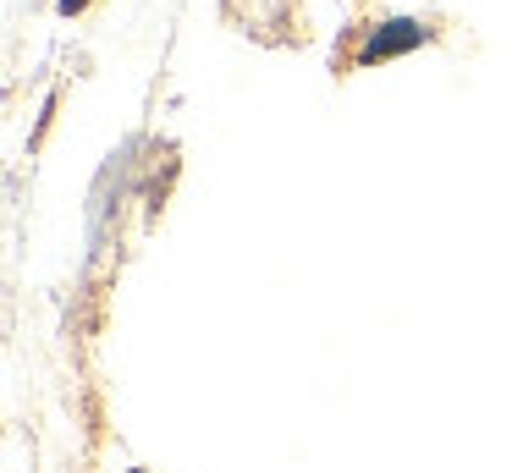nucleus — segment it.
<instances>
[{"label": "nucleus", "instance_id": "f257e3e1", "mask_svg": "<svg viewBox=\"0 0 512 473\" xmlns=\"http://www.w3.org/2000/svg\"><path fill=\"white\" fill-rule=\"evenodd\" d=\"M419 39H424V28H419V22L397 17V22H386V28H380L375 39L364 44V61H386V55H402V50H413Z\"/></svg>", "mask_w": 512, "mask_h": 473}, {"label": "nucleus", "instance_id": "f03ea898", "mask_svg": "<svg viewBox=\"0 0 512 473\" xmlns=\"http://www.w3.org/2000/svg\"><path fill=\"white\" fill-rule=\"evenodd\" d=\"M61 6H67V11H78V6H83V0H61Z\"/></svg>", "mask_w": 512, "mask_h": 473}]
</instances>
